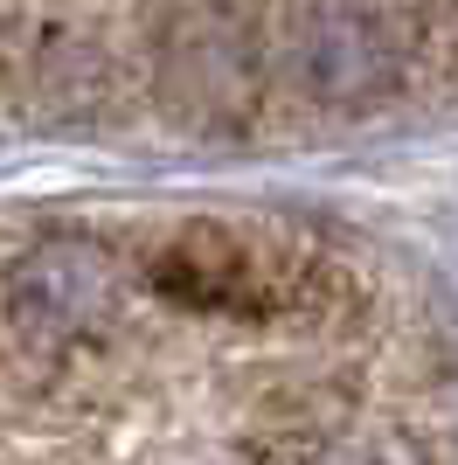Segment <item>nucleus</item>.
I'll return each instance as SVG.
<instances>
[{
    "label": "nucleus",
    "instance_id": "nucleus-1",
    "mask_svg": "<svg viewBox=\"0 0 458 465\" xmlns=\"http://www.w3.org/2000/svg\"><path fill=\"white\" fill-rule=\"evenodd\" d=\"M278 49H285V84L326 112H368L403 77L396 28L375 0H299Z\"/></svg>",
    "mask_w": 458,
    "mask_h": 465
},
{
    "label": "nucleus",
    "instance_id": "nucleus-2",
    "mask_svg": "<svg viewBox=\"0 0 458 465\" xmlns=\"http://www.w3.org/2000/svg\"><path fill=\"white\" fill-rule=\"evenodd\" d=\"M105 306H112V272L91 251H76V243L35 251L7 278V320L28 341H70V333L97 327Z\"/></svg>",
    "mask_w": 458,
    "mask_h": 465
},
{
    "label": "nucleus",
    "instance_id": "nucleus-3",
    "mask_svg": "<svg viewBox=\"0 0 458 465\" xmlns=\"http://www.w3.org/2000/svg\"><path fill=\"white\" fill-rule=\"evenodd\" d=\"M271 465H423L396 430H313V438H285L271 451Z\"/></svg>",
    "mask_w": 458,
    "mask_h": 465
}]
</instances>
